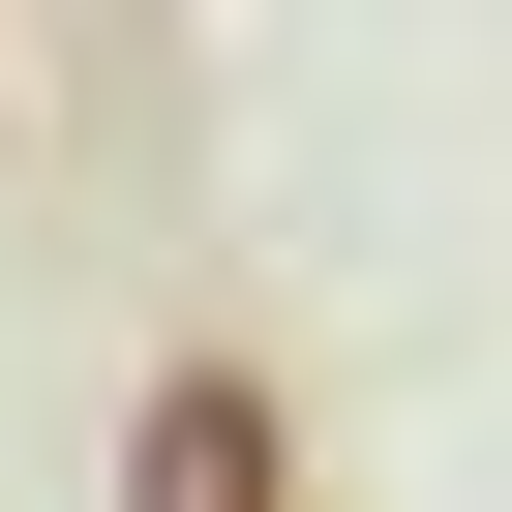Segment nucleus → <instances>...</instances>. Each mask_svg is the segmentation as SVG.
<instances>
[{
    "label": "nucleus",
    "instance_id": "1",
    "mask_svg": "<svg viewBox=\"0 0 512 512\" xmlns=\"http://www.w3.org/2000/svg\"><path fill=\"white\" fill-rule=\"evenodd\" d=\"M121 512H302V422H272V362H241V332H181V362H151Z\"/></svg>",
    "mask_w": 512,
    "mask_h": 512
}]
</instances>
